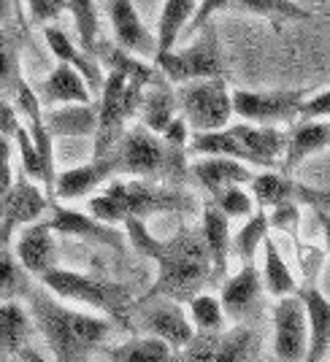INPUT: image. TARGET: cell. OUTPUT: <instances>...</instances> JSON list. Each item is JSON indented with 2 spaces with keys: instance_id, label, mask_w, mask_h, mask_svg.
Masks as SVG:
<instances>
[{
  "instance_id": "obj_22",
  "label": "cell",
  "mask_w": 330,
  "mask_h": 362,
  "mask_svg": "<svg viewBox=\"0 0 330 362\" xmlns=\"http://www.w3.org/2000/svg\"><path fill=\"white\" fill-rule=\"evenodd\" d=\"M41 108H55V106H71V103H92V92L87 81L76 74L74 68L57 62L52 68V74L41 81V87L35 90Z\"/></svg>"
},
{
  "instance_id": "obj_12",
  "label": "cell",
  "mask_w": 330,
  "mask_h": 362,
  "mask_svg": "<svg viewBox=\"0 0 330 362\" xmlns=\"http://www.w3.org/2000/svg\"><path fill=\"white\" fill-rule=\"evenodd\" d=\"M173 154L176 151L168 149L160 136L149 133L147 127H135L122 138L117 165L133 176H152V173L163 170L165 163H171Z\"/></svg>"
},
{
  "instance_id": "obj_4",
  "label": "cell",
  "mask_w": 330,
  "mask_h": 362,
  "mask_svg": "<svg viewBox=\"0 0 330 362\" xmlns=\"http://www.w3.org/2000/svg\"><path fill=\"white\" fill-rule=\"evenodd\" d=\"M41 287L49 289L55 298L71 300L79 305H87L92 311L103 314L106 319H125L130 305V292L122 284H114L108 279H98L90 273L68 271V268H49L38 276Z\"/></svg>"
},
{
  "instance_id": "obj_41",
  "label": "cell",
  "mask_w": 330,
  "mask_h": 362,
  "mask_svg": "<svg viewBox=\"0 0 330 362\" xmlns=\"http://www.w3.org/2000/svg\"><path fill=\"white\" fill-rule=\"evenodd\" d=\"M227 6H230V0H198L195 16L187 25V33H198L200 28H206L211 16L217 14V11H222V8H227Z\"/></svg>"
},
{
  "instance_id": "obj_20",
  "label": "cell",
  "mask_w": 330,
  "mask_h": 362,
  "mask_svg": "<svg viewBox=\"0 0 330 362\" xmlns=\"http://www.w3.org/2000/svg\"><path fill=\"white\" fill-rule=\"evenodd\" d=\"M193 176L214 197L230 189V187H249L255 170L246 163L230 160V157H198L193 163Z\"/></svg>"
},
{
  "instance_id": "obj_40",
  "label": "cell",
  "mask_w": 330,
  "mask_h": 362,
  "mask_svg": "<svg viewBox=\"0 0 330 362\" xmlns=\"http://www.w3.org/2000/svg\"><path fill=\"white\" fill-rule=\"evenodd\" d=\"M28 3V11L30 19L38 25H49L55 22L62 11H68V0H25Z\"/></svg>"
},
{
  "instance_id": "obj_13",
  "label": "cell",
  "mask_w": 330,
  "mask_h": 362,
  "mask_svg": "<svg viewBox=\"0 0 330 362\" xmlns=\"http://www.w3.org/2000/svg\"><path fill=\"white\" fill-rule=\"evenodd\" d=\"M147 308H144V317H141V327L147 335L163 341L173 351H181L193 338H195V330L187 319V311L181 303L165 300V298H149Z\"/></svg>"
},
{
  "instance_id": "obj_7",
  "label": "cell",
  "mask_w": 330,
  "mask_h": 362,
  "mask_svg": "<svg viewBox=\"0 0 330 362\" xmlns=\"http://www.w3.org/2000/svg\"><path fill=\"white\" fill-rule=\"evenodd\" d=\"M195 44L187 49H171L160 57H154V68L163 74L165 81L173 84H187V81H200V78H222V54L217 35L209 25L200 28Z\"/></svg>"
},
{
  "instance_id": "obj_43",
  "label": "cell",
  "mask_w": 330,
  "mask_h": 362,
  "mask_svg": "<svg viewBox=\"0 0 330 362\" xmlns=\"http://www.w3.org/2000/svg\"><path fill=\"white\" fill-rule=\"evenodd\" d=\"M19 114H16V108L11 100H0V136L6 138H14V133L19 130Z\"/></svg>"
},
{
  "instance_id": "obj_32",
  "label": "cell",
  "mask_w": 330,
  "mask_h": 362,
  "mask_svg": "<svg viewBox=\"0 0 330 362\" xmlns=\"http://www.w3.org/2000/svg\"><path fill=\"white\" fill-rule=\"evenodd\" d=\"M184 311H187V319H190L195 335H214V332H222V327H225L227 317L217 295L198 292L195 298L184 303Z\"/></svg>"
},
{
  "instance_id": "obj_28",
  "label": "cell",
  "mask_w": 330,
  "mask_h": 362,
  "mask_svg": "<svg viewBox=\"0 0 330 362\" xmlns=\"http://www.w3.org/2000/svg\"><path fill=\"white\" fill-rule=\"evenodd\" d=\"M263 273H260V279H263V289L273 295L276 300L279 298H290V295H298V281H295V276L290 271V265L285 262V257L279 252V246L273 238H266L263 241Z\"/></svg>"
},
{
  "instance_id": "obj_10",
  "label": "cell",
  "mask_w": 330,
  "mask_h": 362,
  "mask_svg": "<svg viewBox=\"0 0 330 362\" xmlns=\"http://www.w3.org/2000/svg\"><path fill=\"white\" fill-rule=\"evenodd\" d=\"M49 209V197L41 192L38 184L19 176L3 195V216H0V243L11 238L16 227H28L38 222Z\"/></svg>"
},
{
  "instance_id": "obj_36",
  "label": "cell",
  "mask_w": 330,
  "mask_h": 362,
  "mask_svg": "<svg viewBox=\"0 0 330 362\" xmlns=\"http://www.w3.org/2000/svg\"><path fill=\"white\" fill-rule=\"evenodd\" d=\"M214 206L225 214L227 219H249L257 211V203L246 187H230L225 192L214 195Z\"/></svg>"
},
{
  "instance_id": "obj_44",
  "label": "cell",
  "mask_w": 330,
  "mask_h": 362,
  "mask_svg": "<svg viewBox=\"0 0 330 362\" xmlns=\"http://www.w3.org/2000/svg\"><path fill=\"white\" fill-rule=\"evenodd\" d=\"M322 227H325V243L330 249V214H322Z\"/></svg>"
},
{
  "instance_id": "obj_9",
  "label": "cell",
  "mask_w": 330,
  "mask_h": 362,
  "mask_svg": "<svg viewBox=\"0 0 330 362\" xmlns=\"http://www.w3.org/2000/svg\"><path fill=\"white\" fill-rule=\"evenodd\" d=\"M309 346V322L300 295L279 298L273 305V354L279 362H303Z\"/></svg>"
},
{
  "instance_id": "obj_8",
  "label": "cell",
  "mask_w": 330,
  "mask_h": 362,
  "mask_svg": "<svg viewBox=\"0 0 330 362\" xmlns=\"http://www.w3.org/2000/svg\"><path fill=\"white\" fill-rule=\"evenodd\" d=\"M309 98L306 90H230L233 117L249 124H285L298 122L300 103Z\"/></svg>"
},
{
  "instance_id": "obj_29",
  "label": "cell",
  "mask_w": 330,
  "mask_h": 362,
  "mask_svg": "<svg viewBox=\"0 0 330 362\" xmlns=\"http://www.w3.org/2000/svg\"><path fill=\"white\" fill-rule=\"evenodd\" d=\"M198 8V0H165L160 11V25H157V57L176 49L179 35L187 30Z\"/></svg>"
},
{
  "instance_id": "obj_37",
  "label": "cell",
  "mask_w": 330,
  "mask_h": 362,
  "mask_svg": "<svg viewBox=\"0 0 330 362\" xmlns=\"http://www.w3.org/2000/svg\"><path fill=\"white\" fill-rule=\"evenodd\" d=\"M19 81H22V74H19L14 38L6 30H0V95H14Z\"/></svg>"
},
{
  "instance_id": "obj_21",
  "label": "cell",
  "mask_w": 330,
  "mask_h": 362,
  "mask_svg": "<svg viewBox=\"0 0 330 362\" xmlns=\"http://www.w3.org/2000/svg\"><path fill=\"white\" fill-rule=\"evenodd\" d=\"M263 292H266V289H263L260 271H257L255 265H244L236 276H230L225 284H222V292H220L217 298L222 303L225 317L246 319L257 308Z\"/></svg>"
},
{
  "instance_id": "obj_24",
  "label": "cell",
  "mask_w": 330,
  "mask_h": 362,
  "mask_svg": "<svg viewBox=\"0 0 330 362\" xmlns=\"http://www.w3.org/2000/svg\"><path fill=\"white\" fill-rule=\"evenodd\" d=\"M330 149V127L328 122H312V119H298L292 124V130L287 133V146L285 157H282V168L287 173L319 151Z\"/></svg>"
},
{
  "instance_id": "obj_26",
  "label": "cell",
  "mask_w": 330,
  "mask_h": 362,
  "mask_svg": "<svg viewBox=\"0 0 330 362\" xmlns=\"http://www.w3.org/2000/svg\"><path fill=\"white\" fill-rule=\"evenodd\" d=\"M300 298L309 322V346L303 362H325L330 351V300L317 287H309Z\"/></svg>"
},
{
  "instance_id": "obj_11",
  "label": "cell",
  "mask_w": 330,
  "mask_h": 362,
  "mask_svg": "<svg viewBox=\"0 0 330 362\" xmlns=\"http://www.w3.org/2000/svg\"><path fill=\"white\" fill-rule=\"evenodd\" d=\"M108 16H111V30H114V41L122 52L133 54L144 62H154L157 57V35L144 25L141 14L135 11L130 0H111L108 6Z\"/></svg>"
},
{
  "instance_id": "obj_25",
  "label": "cell",
  "mask_w": 330,
  "mask_h": 362,
  "mask_svg": "<svg viewBox=\"0 0 330 362\" xmlns=\"http://www.w3.org/2000/svg\"><path fill=\"white\" fill-rule=\"evenodd\" d=\"M200 238L206 243L211 262V279H220L227 273V259L233 255V233H230V219L220 211L214 203L203 209V227Z\"/></svg>"
},
{
  "instance_id": "obj_15",
  "label": "cell",
  "mask_w": 330,
  "mask_h": 362,
  "mask_svg": "<svg viewBox=\"0 0 330 362\" xmlns=\"http://www.w3.org/2000/svg\"><path fill=\"white\" fill-rule=\"evenodd\" d=\"M46 227L52 233H60V235H76V238L103 243V246H111L117 252L125 249V233L122 230H117L114 225H106V222H98L90 214L76 211V209H68V206L52 209V216L46 219Z\"/></svg>"
},
{
  "instance_id": "obj_6",
  "label": "cell",
  "mask_w": 330,
  "mask_h": 362,
  "mask_svg": "<svg viewBox=\"0 0 330 362\" xmlns=\"http://www.w3.org/2000/svg\"><path fill=\"white\" fill-rule=\"evenodd\" d=\"M144 90H147V84L108 71V76L103 78V90H101V106H98V133H95L98 149H95V157H106V149L117 141L125 122L141 106Z\"/></svg>"
},
{
  "instance_id": "obj_2",
  "label": "cell",
  "mask_w": 330,
  "mask_h": 362,
  "mask_svg": "<svg viewBox=\"0 0 330 362\" xmlns=\"http://www.w3.org/2000/svg\"><path fill=\"white\" fill-rule=\"evenodd\" d=\"M28 314L52 349L55 362H87L111 332V322L60 303L49 289L25 287Z\"/></svg>"
},
{
  "instance_id": "obj_23",
  "label": "cell",
  "mask_w": 330,
  "mask_h": 362,
  "mask_svg": "<svg viewBox=\"0 0 330 362\" xmlns=\"http://www.w3.org/2000/svg\"><path fill=\"white\" fill-rule=\"evenodd\" d=\"M44 127L49 138H87L98 133V106L71 103V106L44 108Z\"/></svg>"
},
{
  "instance_id": "obj_17",
  "label": "cell",
  "mask_w": 330,
  "mask_h": 362,
  "mask_svg": "<svg viewBox=\"0 0 330 362\" xmlns=\"http://www.w3.org/2000/svg\"><path fill=\"white\" fill-rule=\"evenodd\" d=\"M117 157H95L92 163H84V165L68 168V170H60L55 176V187H52V195L57 200H81V197H90L103 181H108V176L117 170Z\"/></svg>"
},
{
  "instance_id": "obj_5",
  "label": "cell",
  "mask_w": 330,
  "mask_h": 362,
  "mask_svg": "<svg viewBox=\"0 0 330 362\" xmlns=\"http://www.w3.org/2000/svg\"><path fill=\"white\" fill-rule=\"evenodd\" d=\"M176 106L181 119L193 133H214L222 130L233 119L230 87L225 78H200L176 87Z\"/></svg>"
},
{
  "instance_id": "obj_30",
  "label": "cell",
  "mask_w": 330,
  "mask_h": 362,
  "mask_svg": "<svg viewBox=\"0 0 330 362\" xmlns=\"http://www.w3.org/2000/svg\"><path fill=\"white\" fill-rule=\"evenodd\" d=\"M141 106H144V127L154 133V136H163V130L171 122L179 117V106H176V95L168 90L165 84H152V92H147L141 98Z\"/></svg>"
},
{
  "instance_id": "obj_39",
  "label": "cell",
  "mask_w": 330,
  "mask_h": 362,
  "mask_svg": "<svg viewBox=\"0 0 330 362\" xmlns=\"http://www.w3.org/2000/svg\"><path fill=\"white\" fill-rule=\"evenodd\" d=\"M298 119H312V122L330 119V87L312 95V98H306V100L300 103Z\"/></svg>"
},
{
  "instance_id": "obj_35",
  "label": "cell",
  "mask_w": 330,
  "mask_h": 362,
  "mask_svg": "<svg viewBox=\"0 0 330 362\" xmlns=\"http://www.w3.org/2000/svg\"><path fill=\"white\" fill-rule=\"evenodd\" d=\"M68 11L74 14L76 33L81 38V49L95 57V49H98V11H95V0H68Z\"/></svg>"
},
{
  "instance_id": "obj_18",
  "label": "cell",
  "mask_w": 330,
  "mask_h": 362,
  "mask_svg": "<svg viewBox=\"0 0 330 362\" xmlns=\"http://www.w3.org/2000/svg\"><path fill=\"white\" fill-rule=\"evenodd\" d=\"M44 38H46V44H49V49H52V54L57 57V62L68 65V68H74L76 74L87 81V87H90L92 95H98V92L103 90L106 76H103V71H101L98 60H95L92 54H87L81 46H76L62 28H57V25H46Z\"/></svg>"
},
{
  "instance_id": "obj_1",
  "label": "cell",
  "mask_w": 330,
  "mask_h": 362,
  "mask_svg": "<svg viewBox=\"0 0 330 362\" xmlns=\"http://www.w3.org/2000/svg\"><path fill=\"white\" fill-rule=\"evenodd\" d=\"M122 227L135 249L157 262V281L149 289V298H165L184 305L198 292H203L211 279V262L200 235L181 233L171 241H160L141 219H127Z\"/></svg>"
},
{
  "instance_id": "obj_34",
  "label": "cell",
  "mask_w": 330,
  "mask_h": 362,
  "mask_svg": "<svg viewBox=\"0 0 330 362\" xmlns=\"http://www.w3.org/2000/svg\"><path fill=\"white\" fill-rule=\"evenodd\" d=\"M230 6H236L239 11L266 19H309V11L298 6L295 0H230Z\"/></svg>"
},
{
  "instance_id": "obj_46",
  "label": "cell",
  "mask_w": 330,
  "mask_h": 362,
  "mask_svg": "<svg viewBox=\"0 0 330 362\" xmlns=\"http://www.w3.org/2000/svg\"><path fill=\"white\" fill-rule=\"evenodd\" d=\"M3 195H6V192L0 189V216H3Z\"/></svg>"
},
{
  "instance_id": "obj_16",
  "label": "cell",
  "mask_w": 330,
  "mask_h": 362,
  "mask_svg": "<svg viewBox=\"0 0 330 362\" xmlns=\"http://www.w3.org/2000/svg\"><path fill=\"white\" fill-rule=\"evenodd\" d=\"M230 130L241 144V149L246 151L249 165L273 168L276 163H282L287 146V133L282 127L239 122V124H230Z\"/></svg>"
},
{
  "instance_id": "obj_3",
  "label": "cell",
  "mask_w": 330,
  "mask_h": 362,
  "mask_svg": "<svg viewBox=\"0 0 330 362\" xmlns=\"http://www.w3.org/2000/svg\"><path fill=\"white\" fill-rule=\"evenodd\" d=\"M193 197L184 195L181 189H168L157 184H147L144 179L130 181H108L101 195L90 197V216L106 225H125L127 219L147 222L149 214L160 211H181L190 209Z\"/></svg>"
},
{
  "instance_id": "obj_45",
  "label": "cell",
  "mask_w": 330,
  "mask_h": 362,
  "mask_svg": "<svg viewBox=\"0 0 330 362\" xmlns=\"http://www.w3.org/2000/svg\"><path fill=\"white\" fill-rule=\"evenodd\" d=\"M22 357H25V360H30V362H44V360H41V357H38V354H33L30 349H28V351H25Z\"/></svg>"
},
{
  "instance_id": "obj_42",
  "label": "cell",
  "mask_w": 330,
  "mask_h": 362,
  "mask_svg": "<svg viewBox=\"0 0 330 362\" xmlns=\"http://www.w3.org/2000/svg\"><path fill=\"white\" fill-rule=\"evenodd\" d=\"M11 184H14V176H11V138L0 136V189L8 192Z\"/></svg>"
},
{
  "instance_id": "obj_31",
  "label": "cell",
  "mask_w": 330,
  "mask_h": 362,
  "mask_svg": "<svg viewBox=\"0 0 330 362\" xmlns=\"http://www.w3.org/2000/svg\"><path fill=\"white\" fill-rule=\"evenodd\" d=\"M176 360V351L152 338V335H138L130 338L120 346L108 349V362H173Z\"/></svg>"
},
{
  "instance_id": "obj_38",
  "label": "cell",
  "mask_w": 330,
  "mask_h": 362,
  "mask_svg": "<svg viewBox=\"0 0 330 362\" xmlns=\"http://www.w3.org/2000/svg\"><path fill=\"white\" fill-rule=\"evenodd\" d=\"M25 271L11 257H0V298H11L16 292H25Z\"/></svg>"
},
{
  "instance_id": "obj_27",
  "label": "cell",
  "mask_w": 330,
  "mask_h": 362,
  "mask_svg": "<svg viewBox=\"0 0 330 362\" xmlns=\"http://www.w3.org/2000/svg\"><path fill=\"white\" fill-rule=\"evenodd\" d=\"M33 335V319L25 305L14 300H0V357L28 351Z\"/></svg>"
},
{
  "instance_id": "obj_33",
  "label": "cell",
  "mask_w": 330,
  "mask_h": 362,
  "mask_svg": "<svg viewBox=\"0 0 330 362\" xmlns=\"http://www.w3.org/2000/svg\"><path fill=\"white\" fill-rule=\"evenodd\" d=\"M268 214H266V209L257 206V211L249 219H244V227L236 233V241H233L236 255L244 259V265H252V257L257 255L263 241L268 238Z\"/></svg>"
},
{
  "instance_id": "obj_47",
  "label": "cell",
  "mask_w": 330,
  "mask_h": 362,
  "mask_svg": "<svg viewBox=\"0 0 330 362\" xmlns=\"http://www.w3.org/2000/svg\"><path fill=\"white\" fill-rule=\"evenodd\" d=\"M328 127H330V119H328Z\"/></svg>"
},
{
  "instance_id": "obj_19",
  "label": "cell",
  "mask_w": 330,
  "mask_h": 362,
  "mask_svg": "<svg viewBox=\"0 0 330 362\" xmlns=\"http://www.w3.org/2000/svg\"><path fill=\"white\" fill-rule=\"evenodd\" d=\"M57 259V246H55V233L46 227V222H33L22 227L16 238V262L22 271L30 276H41L49 268H55Z\"/></svg>"
},
{
  "instance_id": "obj_14",
  "label": "cell",
  "mask_w": 330,
  "mask_h": 362,
  "mask_svg": "<svg viewBox=\"0 0 330 362\" xmlns=\"http://www.w3.org/2000/svg\"><path fill=\"white\" fill-rule=\"evenodd\" d=\"M252 335L246 330L195 335L181 349V362H249Z\"/></svg>"
}]
</instances>
